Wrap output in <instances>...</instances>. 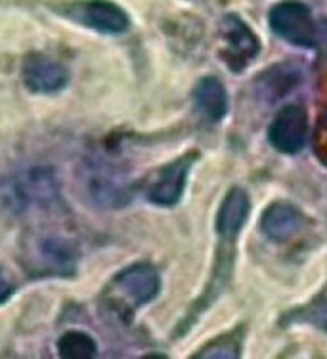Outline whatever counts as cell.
<instances>
[{"instance_id": "cell-10", "label": "cell", "mask_w": 327, "mask_h": 359, "mask_svg": "<svg viewBox=\"0 0 327 359\" xmlns=\"http://www.w3.org/2000/svg\"><path fill=\"white\" fill-rule=\"evenodd\" d=\"M115 285L133 300L134 306H142L154 300L155 294L159 292V276L152 266L136 264L121 271L115 279Z\"/></svg>"}, {"instance_id": "cell-3", "label": "cell", "mask_w": 327, "mask_h": 359, "mask_svg": "<svg viewBox=\"0 0 327 359\" xmlns=\"http://www.w3.org/2000/svg\"><path fill=\"white\" fill-rule=\"evenodd\" d=\"M270 27L283 41L302 48L320 46V23H316L308 6L287 0L270 10Z\"/></svg>"}, {"instance_id": "cell-9", "label": "cell", "mask_w": 327, "mask_h": 359, "mask_svg": "<svg viewBox=\"0 0 327 359\" xmlns=\"http://www.w3.org/2000/svg\"><path fill=\"white\" fill-rule=\"evenodd\" d=\"M73 18L86 27L96 29L102 33H123L128 29L131 21L123 8L109 0H88L75 6Z\"/></svg>"}, {"instance_id": "cell-12", "label": "cell", "mask_w": 327, "mask_h": 359, "mask_svg": "<svg viewBox=\"0 0 327 359\" xmlns=\"http://www.w3.org/2000/svg\"><path fill=\"white\" fill-rule=\"evenodd\" d=\"M300 84V69L291 63H279L265 71L257 81V94L266 104H276L278 100L291 94Z\"/></svg>"}, {"instance_id": "cell-14", "label": "cell", "mask_w": 327, "mask_h": 359, "mask_svg": "<svg viewBox=\"0 0 327 359\" xmlns=\"http://www.w3.org/2000/svg\"><path fill=\"white\" fill-rule=\"evenodd\" d=\"M195 104L203 117L209 118L211 123L220 121L228 111V96L224 84L215 76H207L199 81V84L195 86Z\"/></svg>"}, {"instance_id": "cell-17", "label": "cell", "mask_w": 327, "mask_h": 359, "mask_svg": "<svg viewBox=\"0 0 327 359\" xmlns=\"http://www.w3.org/2000/svg\"><path fill=\"white\" fill-rule=\"evenodd\" d=\"M12 292H14V283H12V279L8 277L4 268H0V302H4Z\"/></svg>"}, {"instance_id": "cell-15", "label": "cell", "mask_w": 327, "mask_h": 359, "mask_svg": "<svg viewBox=\"0 0 327 359\" xmlns=\"http://www.w3.org/2000/svg\"><path fill=\"white\" fill-rule=\"evenodd\" d=\"M96 340L81 331H69L58 340V352L65 359H91L96 355Z\"/></svg>"}, {"instance_id": "cell-13", "label": "cell", "mask_w": 327, "mask_h": 359, "mask_svg": "<svg viewBox=\"0 0 327 359\" xmlns=\"http://www.w3.org/2000/svg\"><path fill=\"white\" fill-rule=\"evenodd\" d=\"M249 215V197L243 189H232L226 195V199L220 205L218 218H216V229L220 237L226 241H234V237L243 228L245 220Z\"/></svg>"}, {"instance_id": "cell-7", "label": "cell", "mask_w": 327, "mask_h": 359, "mask_svg": "<svg viewBox=\"0 0 327 359\" xmlns=\"http://www.w3.org/2000/svg\"><path fill=\"white\" fill-rule=\"evenodd\" d=\"M67 71L62 63L46 54H29L23 62V81L29 90L39 94H52L67 84Z\"/></svg>"}, {"instance_id": "cell-6", "label": "cell", "mask_w": 327, "mask_h": 359, "mask_svg": "<svg viewBox=\"0 0 327 359\" xmlns=\"http://www.w3.org/2000/svg\"><path fill=\"white\" fill-rule=\"evenodd\" d=\"M20 207H46L56 203L58 184L54 174L46 168H33L18 176L12 189Z\"/></svg>"}, {"instance_id": "cell-5", "label": "cell", "mask_w": 327, "mask_h": 359, "mask_svg": "<svg viewBox=\"0 0 327 359\" xmlns=\"http://www.w3.org/2000/svg\"><path fill=\"white\" fill-rule=\"evenodd\" d=\"M222 35L226 41L224 60L234 71H241L258 54V39L249 25L237 15H226L222 21Z\"/></svg>"}, {"instance_id": "cell-4", "label": "cell", "mask_w": 327, "mask_h": 359, "mask_svg": "<svg viewBox=\"0 0 327 359\" xmlns=\"http://www.w3.org/2000/svg\"><path fill=\"white\" fill-rule=\"evenodd\" d=\"M308 134V117L299 105H287L274 118L268 138L281 153H297L302 149Z\"/></svg>"}, {"instance_id": "cell-8", "label": "cell", "mask_w": 327, "mask_h": 359, "mask_svg": "<svg viewBox=\"0 0 327 359\" xmlns=\"http://www.w3.org/2000/svg\"><path fill=\"white\" fill-rule=\"evenodd\" d=\"M192 161H194V155H186V157L173 161L171 165L163 166L161 172L157 174V180L147 189V199L161 207L176 205L184 194Z\"/></svg>"}, {"instance_id": "cell-11", "label": "cell", "mask_w": 327, "mask_h": 359, "mask_svg": "<svg viewBox=\"0 0 327 359\" xmlns=\"http://www.w3.org/2000/svg\"><path fill=\"white\" fill-rule=\"evenodd\" d=\"M302 215L287 203H274L266 208L260 218V229L272 241L281 243L291 239L302 228Z\"/></svg>"}, {"instance_id": "cell-1", "label": "cell", "mask_w": 327, "mask_h": 359, "mask_svg": "<svg viewBox=\"0 0 327 359\" xmlns=\"http://www.w3.org/2000/svg\"><path fill=\"white\" fill-rule=\"evenodd\" d=\"M79 182L91 205L104 210H117L128 205L133 189L131 176L115 161L91 155L79 166Z\"/></svg>"}, {"instance_id": "cell-2", "label": "cell", "mask_w": 327, "mask_h": 359, "mask_svg": "<svg viewBox=\"0 0 327 359\" xmlns=\"http://www.w3.org/2000/svg\"><path fill=\"white\" fill-rule=\"evenodd\" d=\"M23 264L33 276H71L77 258L65 239L56 235H39L25 243Z\"/></svg>"}, {"instance_id": "cell-16", "label": "cell", "mask_w": 327, "mask_h": 359, "mask_svg": "<svg viewBox=\"0 0 327 359\" xmlns=\"http://www.w3.org/2000/svg\"><path fill=\"white\" fill-rule=\"evenodd\" d=\"M239 344H241L239 334L232 332V334H226V337L218 339L213 344L205 346V350L195 353V358H237L239 355Z\"/></svg>"}]
</instances>
